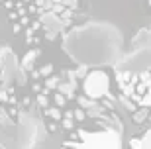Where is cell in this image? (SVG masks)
I'll return each instance as SVG.
<instances>
[{
	"label": "cell",
	"instance_id": "obj_9",
	"mask_svg": "<svg viewBox=\"0 0 151 149\" xmlns=\"http://www.w3.org/2000/svg\"><path fill=\"white\" fill-rule=\"evenodd\" d=\"M149 139H151V133H149V132H145V133H143V137H141V145H139V149H149Z\"/></svg>",
	"mask_w": 151,
	"mask_h": 149
},
{
	"label": "cell",
	"instance_id": "obj_13",
	"mask_svg": "<svg viewBox=\"0 0 151 149\" xmlns=\"http://www.w3.org/2000/svg\"><path fill=\"white\" fill-rule=\"evenodd\" d=\"M139 145H141L139 137H132V139H129V147H132V149H139Z\"/></svg>",
	"mask_w": 151,
	"mask_h": 149
},
{
	"label": "cell",
	"instance_id": "obj_8",
	"mask_svg": "<svg viewBox=\"0 0 151 149\" xmlns=\"http://www.w3.org/2000/svg\"><path fill=\"white\" fill-rule=\"evenodd\" d=\"M51 71H53V63H47V65L41 67V69H39L37 73H34V75H35V77H37V75H43V77H45V75H49Z\"/></svg>",
	"mask_w": 151,
	"mask_h": 149
},
{
	"label": "cell",
	"instance_id": "obj_2",
	"mask_svg": "<svg viewBox=\"0 0 151 149\" xmlns=\"http://www.w3.org/2000/svg\"><path fill=\"white\" fill-rule=\"evenodd\" d=\"M39 53H41L39 49H32V51H29L28 55L24 57V61H22V63H24V67H26V69H32V67H34V61H35V57H37Z\"/></svg>",
	"mask_w": 151,
	"mask_h": 149
},
{
	"label": "cell",
	"instance_id": "obj_7",
	"mask_svg": "<svg viewBox=\"0 0 151 149\" xmlns=\"http://www.w3.org/2000/svg\"><path fill=\"white\" fill-rule=\"evenodd\" d=\"M73 118L78 120V122H83V120H86V112H84L83 108H77V110H73Z\"/></svg>",
	"mask_w": 151,
	"mask_h": 149
},
{
	"label": "cell",
	"instance_id": "obj_6",
	"mask_svg": "<svg viewBox=\"0 0 151 149\" xmlns=\"http://www.w3.org/2000/svg\"><path fill=\"white\" fill-rule=\"evenodd\" d=\"M45 86H47V90L57 89V86H59V77H49L47 81H45Z\"/></svg>",
	"mask_w": 151,
	"mask_h": 149
},
{
	"label": "cell",
	"instance_id": "obj_10",
	"mask_svg": "<svg viewBox=\"0 0 151 149\" xmlns=\"http://www.w3.org/2000/svg\"><path fill=\"white\" fill-rule=\"evenodd\" d=\"M61 120H63V127H65V130H73L75 127L73 118H61Z\"/></svg>",
	"mask_w": 151,
	"mask_h": 149
},
{
	"label": "cell",
	"instance_id": "obj_5",
	"mask_svg": "<svg viewBox=\"0 0 151 149\" xmlns=\"http://www.w3.org/2000/svg\"><path fill=\"white\" fill-rule=\"evenodd\" d=\"M53 100H55L57 108L65 106V102H67V98H65V94H63V92H55V94H53Z\"/></svg>",
	"mask_w": 151,
	"mask_h": 149
},
{
	"label": "cell",
	"instance_id": "obj_14",
	"mask_svg": "<svg viewBox=\"0 0 151 149\" xmlns=\"http://www.w3.org/2000/svg\"><path fill=\"white\" fill-rule=\"evenodd\" d=\"M71 18H73V12H71V10H65V12L61 14V20H63L65 24H67L69 20H71Z\"/></svg>",
	"mask_w": 151,
	"mask_h": 149
},
{
	"label": "cell",
	"instance_id": "obj_3",
	"mask_svg": "<svg viewBox=\"0 0 151 149\" xmlns=\"http://www.w3.org/2000/svg\"><path fill=\"white\" fill-rule=\"evenodd\" d=\"M45 116L57 122V120H61V118H63V114H61L59 108H45Z\"/></svg>",
	"mask_w": 151,
	"mask_h": 149
},
{
	"label": "cell",
	"instance_id": "obj_4",
	"mask_svg": "<svg viewBox=\"0 0 151 149\" xmlns=\"http://www.w3.org/2000/svg\"><path fill=\"white\" fill-rule=\"evenodd\" d=\"M145 118H147V108H141V110L134 112V122H137V124H141Z\"/></svg>",
	"mask_w": 151,
	"mask_h": 149
},
{
	"label": "cell",
	"instance_id": "obj_15",
	"mask_svg": "<svg viewBox=\"0 0 151 149\" xmlns=\"http://www.w3.org/2000/svg\"><path fill=\"white\" fill-rule=\"evenodd\" d=\"M78 102H81V106H90V102L86 98H78Z\"/></svg>",
	"mask_w": 151,
	"mask_h": 149
},
{
	"label": "cell",
	"instance_id": "obj_1",
	"mask_svg": "<svg viewBox=\"0 0 151 149\" xmlns=\"http://www.w3.org/2000/svg\"><path fill=\"white\" fill-rule=\"evenodd\" d=\"M83 90L92 100L104 98V96H108V90H110V78L104 71H92L88 75H84Z\"/></svg>",
	"mask_w": 151,
	"mask_h": 149
},
{
	"label": "cell",
	"instance_id": "obj_12",
	"mask_svg": "<svg viewBox=\"0 0 151 149\" xmlns=\"http://www.w3.org/2000/svg\"><path fill=\"white\" fill-rule=\"evenodd\" d=\"M86 73H88V67H86V65H81V67L77 69V77L84 78V75H86Z\"/></svg>",
	"mask_w": 151,
	"mask_h": 149
},
{
	"label": "cell",
	"instance_id": "obj_11",
	"mask_svg": "<svg viewBox=\"0 0 151 149\" xmlns=\"http://www.w3.org/2000/svg\"><path fill=\"white\" fill-rule=\"evenodd\" d=\"M37 104H39V106H43V108H47L49 100H47V96H45V94H39V96H37Z\"/></svg>",
	"mask_w": 151,
	"mask_h": 149
}]
</instances>
